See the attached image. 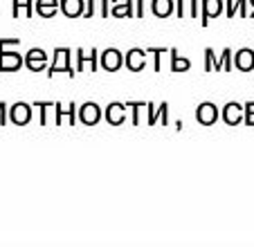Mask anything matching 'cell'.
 Here are the masks:
<instances>
[{"label": "cell", "mask_w": 254, "mask_h": 247, "mask_svg": "<svg viewBox=\"0 0 254 247\" xmlns=\"http://www.w3.org/2000/svg\"><path fill=\"white\" fill-rule=\"evenodd\" d=\"M236 9L241 16H248V0H227V16H236Z\"/></svg>", "instance_id": "484cf974"}, {"label": "cell", "mask_w": 254, "mask_h": 247, "mask_svg": "<svg viewBox=\"0 0 254 247\" xmlns=\"http://www.w3.org/2000/svg\"><path fill=\"white\" fill-rule=\"evenodd\" d=\"M79 119H81V124H88V126L97 124L101 119V106L95 104V101H86L79 108Z\"/></svg>", "instance_id": "8992f818"}, {"label": "cell", "mask_w": 254, "mask_h": 247, "mask_svg": "<svg viewBox=\"0 0 254 247\" xmlns=\"http://www.w3.org/2000/svg\"><path fill=\"white\" fill-rule=\"evenodd\" d=\"M250 2V14L248 16H254V0H248Z\"/></svg>", "instance_id": "836d02e7"}, {"label": "cell", "mask_w": 254, "mask_h": 247, "mask_svg": "<svg viewBox=\"0 0 254 247\" xmlns=\"http://www.w3.org/2000/svg\"><path fill=\"white\" fill-rule=\"evenodd\" d=\"M243 108H245V113H254V101H248Z\"/></svg>", "instance_id": "d6a6232c"}, {"label": "cell", "mask_w": 254, "mask_h": 247, "mask_svg": "<svg viewBox=\"0 0 254 247\" xmlns=\"http://www.w3.org/2000/svg\"><path fill=\"white\" fill-rule=\"evenodd\" d=\"M122 63H124V57H122V52L117 48H108L101 52V67H104V70L115 72L122 67Z\"/></svg>", "instance_id": "277c9868"}, {"label": "cell", "mask_w": 254, "mask_h": 247, "mask_svg": "<svg viewBox=\"0 0 254 247\" xmlns=\"http://www.w3.org/2000/svg\"><path fill=\"white\" fill-rule=\"evenodd\" d=\"M34 106H39L41 124H50V115H54V110H57V104H54V101H36Z\"/></svg>", "instance_id": "cb8c5ba5"}, {"label": "cell", "mask_w": 254, "mask_h": 247, "mask_svg": "<svg viewBox=\"0 0 254 247\" xmlns=\"http://www.w3.org/2000/svg\"><path fill=\"white\" fill-rule=\"evenodd\" d=\"M169 54H171V70L185 72V70H189V67H191V61H189V59H185V57H180V52H178L176 48L169 50Z\"/></svg>", "instance_id": "603a6c76"}, {"label": "cell", "mask_w": 254, "mask_h": 247, "mask_svg": "<svg viewBox=\"0 0 254 247\" xmlns=\"http://www.w3.org/2000/svg\"><path fill=\"white\" fill-rule=\"evenodd\" d=\"M70 54H72V50H67V48H57L54 50V61H52V65H50V70H48V76H54L57 72H65V74H70V76H74V67H72V63H70Z\"/></svg>", "instance_id": "6da1fadb"}, {"label": "cell", "mask_w": 254, "mask_h": 247, "mask_svg": "<svg viewBox=\"0 0 254 247\" xmlns=\"http://www.w3.org/2000/svg\"><path fill=\"white\" fill-rule=\"evenodd\" d=\"M59 9V0H36V11H39L43 18L54 16Z\"/></svg>", "instance_id": "7402d4cb"}, {"label": "cell", "mask_w": 254, "mask_h": 247, "mask_svg": "<svg viewBox=\"0 0 254 247\" xmlns=\"http://www.w3.org/2000/svg\"><path fill=\"white\" fill-rule=\"evenodd\" d=\"M167 124L169 122V106L167 104H160L158 108H155L153 104H149V113H146V124Z\"/></svg>", "instance_id": "9a60e30c"}, {"label": "cell", "mask_w": 254, "mask_h": 247, "mask_svg": "<svg viewBox=\"0 0 254 247\" xmlns=\"http://www.w3.org/2000/svg\"><path fill=\"white\" fill-rule=\"evenodd\" d=\"M74 104H57L54 110V124H63V119H70V124H74Z\"/></svg>", "instance_id": "ffe728a7"}, {"label": "cell", "mask_w": 254, "mask_h": 247, "mask_svg": "<svg viewBox=\"0 0 254 247\" xmlns=\"http://www.w3.org/2000/svg\"><path fill=\"white\" fill-rule=\"evenodd\" d=\"M146 52L153 54V67H155V70H162V54L167 52V50H164V48H149Z\"/></svg>", "instance_id": "83f0119b"}, {"label": "cell", "mask_w": 254, "mask_h": 247, "mask_svg": "<svg viewBox=\"0 0 254 247\" xmlns=\"http://www.w3.org/2000/svg\"><path fill=\"white\" fill-rule=\"evenodd\" d=\"M130 108V113H133V124H142V119H144V115L149 113V104L146 101H128L126 104Z\"/></svg>", "instance_id": "44dd1931"}, {"label": "cell", "mask_w": 254, "mask_h": 247, "mask_svg": "<svg viewBox=\"0 0 254 247\" xmlns=\"http://www.w3.org/2000/svg\"><path fill=\"white\" fill-rule=\"evenodd\" d=\"M205 70H221V63H218V57L211 48L205 50Z\"/></svg>", "instance_id": "4316f807"}, {"label": "cell", "mask_w": 254, "mask_h": 247, "mask_svg": "<svg viewBox=\"0 0 254 247\" xmlns=\"http://www.w3.org/2000/svg\"><path fill=\"white\" fill-rule=\"evenodd\" d=\"M5 117H7V104L0 101V124H5Z\"/></svg>", "instance_id": "4dcf8cb0"}, {"label": "cell", "mask_w": 254, "mask_h": 247, "mask_svg": "<svg viewBox=\"0 0 254 247\" xmlns=\"http://www.w3.org/2000/svg\"><path fill=\"white\" fill-rule=\"evenodd\" d=\"M111 14L122 18V16H133V0H111Z\"/></svg>", "instance_id": "e0dca14e"}, {"label": "cell", "mask_w": 254, "mask_h": 247, "mask_svg": "<svg viewBox=\"0 0 254 247\" xmlns=\"http://www.w3.org/2000/svg\"><path fill=\"white\" fill-rule=\"evenodd\" d=\"M90 63V70H97V50H77V72Z\"/></svg>", "instance_id": "2e32d148"}, {"label": "cell", "mask_w": 254, "mask_h": 247, "mask_svg": "<svg viewBox=\"0 0 254 247\" xmlns=\"http://www.w3.org/2000/svg\"><path fill=\"white\" fill-rule=\"evenodd\" d=\"M243 119L250 124V126H254V113H245V117H243Z\"/></svg>", "instance_id": "1f68e13d"}, {"label": "cell", "mask_w": 254, "mask_h": 247, "mask_svg": "<svg viewBox=\"0 0 254 247\" xmlns=\"http://www.w3.org/2000/svg\"><path fill=\"white\" fill-rule=\"evenodd\" d=\"M25 65L34 72L45 70V65H48V52H43L41 48H32L27 52V57H25Z\"/></svg>", "instance_id": "ba28073f"}, {"label": "cell", "mask_w": 254, "mask_h": 247, "mask_svg": "<svg viewBox=\"0 0 254 247\" xmlns=\"http://www.w3.org/2000/svg\"><path fill=\"white\" fill-rule=\"evenodd\" d=\"M124 63H126V67H128V70L139 72L144 65H146V50H142V48L128 50V54L124 57Z\"/></svg>", "instance_id": "9c48e42d"}, {"label": "cell", "mask_w": 254, "mask_h": 247, "mask_svg": "<svg viewBox=\"0 0 254 247\" xmlns=\"http://www.w3.org/2000/svg\"><path fill=\"white\" fill-rule=\"evenodd\" d=\"M146 7H149V0H137V9H135V16H146Z\"/></svg>", "instance_id": "f546056e"}, {"label": "cell", "mask_w": 254, "mask_h": 247, "mask_svg": "<svg viewBox=\"0 0 254 247\" xmlns=\"http://www.w3.org/2000/svg\"><path fill=\"white\" fill-rule=\"evenodd\" d=\"M218 63H221V70H230L232 67V50L225 48L221 52V57H218Z\"/></svg>", "instance_id": "f1b7e54d"}, {"label": "cell", "mask_w": 254, "mask_h": 247, "mask_svg": "<svg viewBox=\"0 0 254 247\" xmlns=\"http://www.w3.org/2000/svg\"><path fill=\"white\" fill-rule=\"evenodd\" d=\"M176 11L178 16H200V9H198V0H176Z\"/></svg>", "instance_id": "d6986e66"}, {"label": "cell", "mask_w": 254, "mask_h": 247, "mask_svg": "<svg viewBox=\"0 0 254 247\" xmlns=\"http://www.w3.org/2000/svg\"><path fill=\"white\" fill-rule=\"evenodd\" d=\"M196 119L202 124V126H211V124L218 119V108H216V104L202 101V104L196 108Z\"/></svg>", "instance_id": "5b68a950"}, {"label": "cell", "mask_w": 254, "mask_h": 247, "mask_svg": "<svg viewBox=\"0 0 254 247\" xmlns=\"http://www.w3.org/2000/svg\"><path fill=\"white\" fill-rule=\"evenodd\" d=\"M25 63V57L18 52H9L7 48H0V72H14Z\"/></svg>", "instance_id": "7a4b0ae2"}, {"label": "cell", "mask_w": 254, "mask_h": 247, "mask_svg": "<svg viewBox=\"0 0 254 247\" xmlns=\"http://www.w3.org/2000/svg\"><path fill=\"white\" fill-rule=\"evenodd\" d=\"M106 122L113 124V126H120V124H124L126 115H128V110H126V104H120V101H113V104L106 106Z\"/></svg>", "instance_id": "3957f363"}, {"label": "cell", "mask_w": 254, "mask_h": 247, "mask_svg": "<svg viewBox=\"0 0 254 247\" xmlns=\"http://www.w3.org/2000/svg\"><path fill=\"white\" fill-rule=\"evenodd\" d=\"M243 117H245L243 104H239V101H230V104H225V108H223V119H225V124L236 126V124L243 122Z\"/></svg>", "instance_id": "52a82bcc"}, {"label": "cell", "mask_w": 254, "mask_h": 247, "mask_svg": "<svg viewBox=\"0 0 254 247\" xmlns=\"http://www.w3.org/2000/svg\"><path fill=\"white\" fill-rule=\"evenodd\" d=\"M59 9H63V14L70 18H77V16H83L86 0H59Z\"/></svg>", "instance_id": "7c38bea8"}, {"label": "cell", "mask_w": 254, "mask_h": 247, "mask_svg": "<svg viewBox=\"0 0 254 247\" xmlns=\"http://www.w3.org/2000/svg\"><path fill=\"white\" fill-rule=\"evenodd\" d=\"M99 11L101 16H111V0H86V9H83V16H95Z\"/></svg>", "instance_id": "4fadbf2b"}, {"label": "cell", "mask_w": 254, "mask_h": 247, "mask_svg": "<svg viewBox=\"0 0 254 247\" xmlns=\"http://www.w3.org/2000/svg\"><path fill=\"white\" fill-rule=\"evenodd\" d=\"M151 9H153L155 16H160V18H167V16L173 14V9H176V2H173V0H151Z\"/></svg>", "instance_id": "ac0fdd59"}, {"label": "cell", "mask_w": 254, "mask_h": 247, "mask_svg": "<svg viewBox=\"0 0 254 247\" xmlns=\"http://www.w3.org/2000/svg\"><path fill=\"white\" fill-rule=\"evenodd\" d=\"M9 117H11V122H14V124L23 126V124H27L29 119H32V106L25 104V101H18V104L11 106Z\"/></svg>", "instance_id": "8fae6325"}, {"label": "cell", "mask_w": 254, "mask_h": 247, "mask_svg": "<svg viewBox=\"0 0 254 247\" xmlns=\"http://www.w3.org/2000/svg\"><path fill=\"white\" fill-rule=\"evenodd\" d=\"M232 65H236L239 70H243V72L254 70V50H250V48L239 50V52H236V57H234V63H232Z\"/></svg>", "instance_id": "5bb4252c"}, {"label": "cell", "mask_w": 254, "mask_h": 247, "mask_svg": "<svg viewBox=\"0 0 254 247\" xmlns=\"http://www.w3.org/2000/svg\"><path fill=\"white\" fill-rule=\"evenodd\" d=\"M32 2L34 0H14L11 2L14 16H32Z\"/></svg>", "instance_id": "d4e9b609"}, {"label": "cell", "mask_w": 254, "mask_h": 247, "mask_svg": "<svg viewBox=\"0 0 254 247\" xmlns=\"http://www.w3.org/2000/svg\"><path fill=\"white\" fill-rule=\"evenodd\" d=\"M223 14V0H202V25H209L211 18H218Z\"/></svg>", "instance_id": "30bf717a"}]
</instances>
